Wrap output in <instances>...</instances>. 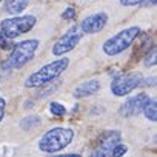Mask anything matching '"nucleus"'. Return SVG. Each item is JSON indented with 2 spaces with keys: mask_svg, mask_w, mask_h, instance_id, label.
I'll list each match as a JSON object with an SVG mask.
<instances>
[{
  "mask_svg": "<svg viewBox=\"0 0 157 157\" xmlns=\"http://www.w3.org/2000/svg\"><path fill=\"white\" fill-rule=\"evenodd\" d=\"M69 65V60L66 57H62L59 60H54L45 66H42L39 71H36L34 74H31L28 78H26V82H25V86L26 88H40L49 82H52L54 78H57Z\"/></svg>",
  "mask_w": 157,
  "mask_h": 157,
  "instance_id": "obj_1",
  "label": "nucleus"
},
{
  "mask_svg": "<svg viewBox=\"0 0 157 157\" xmlns=\"http://www.w3.org/2000/svg\"><path fill=\"white\" fill-rule=\"evenodd\" d=\"M74 137V131L69 129V128H63V126H57V128H52L49 129L48 132H45L39 142V148L40 151L43 152H57V151H62L65 149L71 140Z\"/></svg>",
  "mask_w": 157,
  "mask_h": 157,
  "instance_id": "obj_2",
  "label": "nucleus"
},
{
  "mask_svg": "<svg viewBox=\"0 0 157 157\" xmlns=\"http://www.w3.org/2000/svg\"><path fill=\"white\" fill-rule=\"evenodd\" d=\"M140 34V28L139 26H129L122 29L119 34L109 37L105 43H103V52L106 56H117L122 54L125 49H128L132 42L139 37Z\"/></svg>",
  "mask_w": 157,
  "mask_h": 157,
  "instance_id": "obj_3",
  "label": "nucleus"
},
{
  "mask_svg": "<svg viewBox=\"0 0 157 157\" xmlns=\"http://www.w3.org/2000/svg\"><path fill=\"white\" fill-rule=\"evenodd\" d=\"M39 48V40L36 39H29V40H23L19 45H16V48L11 51L10 59L6 60L5 68H13V69H19L22 66H25L29 60H33L36 51Z\"/></svg>",
  "mask_w": 157,
  "mask_h": 157,
  "instance_id": "obj_4",
  "label": "nucleus"
},
{
  "mask_svg": "<svg viewBox=\"0 0 157 157\" xmlns=\"http://www.w3.org/2000/svg\"><path fill=\"white\" fill-rule=\"evenodd\" d=\"M37 23L36 16H19V17H10L2 20V34L8 39H16L28 31H31Z\"/></svg>",
  "mask_w": 157,
  "mask_h": 157,
  "instance_id": "obj_5",
  "label": "nucleus"
},
{
  "mask_svg": "<svg viewBox=\"0 0 157 157\" xmlns=\"http://www.w3.org/2000/svg\"><path fill=\"white\" fill-rule=\"evenodd\" d=\"M143 77L139 72H128V74H120L117 77H114V80L111 82V91L113 94L122 97L129 94L131 91H134L136 88H139L142 85Z\"/></svg>",
  "mask_w": 157,
  "mask_h": 157,
  "instance_id": "obj_6",
  "label": "nucleus"
},
{
  "mask_svg": "<svg viewBox=\"0 0 157 157\" xmlns=\"http://www.w3.org/2000/svg\"><path fill=\"white\" fill-rule=\"evenodd\" d=\"M82 36H83V31L80 29V26H71V28L57 40V43H56L54 48H52V54L59 57V56H63V54L72 51V49L78 45V42L82 40Z\"/></svg>",
  "mask_w": 157,
  "mask_h": 157,
  "instance_id": "obj_7",
  "label": "nucleus"
},
{
  "mask_svg": "<svg viewBox=\"0 0 157 157\" xmlns=\"http://www.w3.org/2000/svg\"><path fill=\"white\" fill-rule=\"evenodd\" d=\"M120 132L119 131H108L102 136L100 145L91 152V157H111L113 149L117 143H120Z\"/></svg>",
  "mask_w": 157,
  "mask_h": 157,
  "instance_id": "obj_8",
  "label": "nucleus"
},
{
  "mask_svg": "<svg viewBox=\"0 0 157 157\" xmlns=\"http://www.w3.org/2000/svg\"><path fill=\"white\" fill-rule=\"evenodd\" d=\"M148 100H149V97H148L146 94H143V93L137 94L136 97L126 100V102L120 106V116H123V117H132V116L140 114V113L143 111L145 105L148 103Z\"/></svg>",
  "mask_w": 157,
  "mask_h": 157,
  "instance_id": "obj_9",
  "label": "nucleus"
},
{
  "mask_svg": "<svg viewBox=\"0 0 157 157\" xmlns=\"http://www.w3.org/2000/svg\"><path fill=\"white\" fill-rule=\"evenodd\" d=\"M108 22V14L106 13H96L88 16L86 19H83V22L80 23V29L83 31V34H96L99 31H102L105 28Z\"/></svg>",
  "mask_w": 157,
  "mask_h": 157,
  "instance_id": "obj_10",
  "label": "nucleus"
},
{
  "mask_svg": "<svg viewBox=\"0 0 157 157\" xmlns=\"http://www.w3.org/2000/svg\"><path fill=\"white\" fill-rule=\"evenodd\" d=\"M100 90V82L93 78V80H88L85 83H82L75 91H74V97L77 99H83V97H90L93 94H96Z\"/></svg>",
  "mask_w": 157,
  "mask_h": 157,
  "instance_id": "obj_11",
  "label": "nucleus"
},
{
  "mask_svg": "<svg viewBox=\"0 0 157 157\" xmlns=\"http://www.w3.org/2000/svg\"><path fill=\"white\" fill-rule=\"evenodd\" d=\"M28 2L29 0H6L5 10H6V13L16 16V14H20L28 6Z\"/></svg>",
  "mask_w": 157,
  "mask_h": 157,
  "instance_id": "obj_12",
  "label": "nucleus"
},
{
  "mask_svg": "<svg viewBox=\"0 0 157 157\" xmlns=\"http://www.w3.org/2000/svg\"><path fill=\"white\" fill-rule=\"evenodd\" d=\"M143 114L151 122L157 120V103H155V100H148V103L143 108Z\"/></svg>",
  "mask_w": 157,
  "mask_h": 157,
  "instance_id": "obj_13",
  "label": "nucleus"
},
{
  "mask_svg": "<svg viewBox=\"0 0 157 157\" xmlns=\"http://www.w3.org/2000/svg\"><path fill=\"white\" fill-rule=\"evenodd\" d=\"M40 117L39 116H34V114H31V116H26L25 119H22L20 120V126H22V129H33V128H36V126H39L40 125Z\"/></svg>",
  "mask_w": 157,
  "mask_h": 157,
  "instance_id": "obj_14",
  "label": "nucleus"
},
{
  "mask_svg": "<svg viewBox=\"0 0 157 157\" xmlns=\"http://www.w3.org/2000/svg\"><path fill=\"white\" fill-rule=\"evenodd\" d=\"M49 111H51V114H54V116H63V114L66 113L65 106L60 105L59 102H51V103H49Z\"/></svg>",
  "mask_w": 157,
  "mask_h": 157,
  "instance_id": "obj_15",
  "label": "nucleus"
},
{
  "mask_svg": "<svg viewBox=\"0 0 157 157\" xmlns=\"http://www.w3.org/2000/svg\"><path fill=\"white\" fill-rule=\"evenodd\" d=\"M128 151V148L125 146V145H120V143H117L116 146H114V149H113V154H111V157H122V155H125V152Z\"/></svg>",
  "mask_w": 157,
  "mask_h": 157,
  "instance_id": "obj_16",
  "label": "nucleus"
},
{
  "mask_svg": "<svg viewBox=\"0 0 157 157\" xmlns=\"http://www.w3.org/2000/svg\"><path fill=\"white\" fill-rule=\"evenodd\" d=\"M155 63H157V54H155V49H152V51H151V56H149V54L146 56L145 65H146V66H154Z\"/></svg>",
  "mask_w": 157,
  "mask_h": 157,
  "instance_id": "obj_17",
  "label": "nucleus"
},
{
  "mask_svg": "<svg viewBox=\"0 0 157 157\" xmlns=\"http://www.w3.org/2000/svg\"><path fill=\"white\" fill-rule=\"evenodd\" d=\"M74 16H75V10L74 8H66L63 11V14H62L63 20H71V19H74Z\"/></svg>",
  "mask_w": 157,
  "mask_h": 157,
  "instance_id": "obj_18",
  "label": "nucleus"
},
{
  "mask_svg": "<svg viewBox=\"0 0 157 157\" xmlns=\"http://www.w3.org/2000/svg\"><path fill=\"white\" fill-rule=\"evenodd\" d=\"M143 0H120L123 6H134V5H142Z\"/></svg>",
  "mask_w": 157,
  "mask_h": 157,
  "instance_id": "obj_19",
  "label": "nucleus"
},
{
  "mask_svg": "<svg viewBox=\"0 0 157 157\" xmlns=\"http://www.w3.org/2000/svg\"><path fill=\"white\" fill-rule=\"evenodd\" d=\"M5 106H6V102L5 99L0 97V122H2V119L5 117Z\"/></svg>",
  "mask_w": 157,
  "mask_h": 157,
  "instance_id": "obj_20",
  "label": "nucleus"
},
{
  "mask_svg": "<svg viewBox=\"0 0 157 157\" xmlns=\"http://www.w3.org/2000/svg\"><path fill=\"white\" fill-rule=\"evenodd\" d=\"M142 5L143 6H152V5H155V0H143Z\"/></svg>",
  "mask_w": 157,
  "mask_h": 157,
  "instance_id": "obj_21",
  "label": "nucleus"
},
{
  "mask_svg": "<svg viewBox=\"0 0 157 157\" xmlns=\"http://www.w3.org/2000/svg\"><path fill=\"white\" fill-rule=\"evenodd\" d=\"M56 157H80L78 154H63V155H56Z\"/></svg>",
  "mask_w": 157,
  "mask_h": 157,
  "instance_id": "obj_22",
  "label": "nucleus"
},
{
  "mask_svg": "<svg viewBox=\"0 0 157 157\" xmlns=\"http://www.w3.org/2000/svg\"><path fill=\"white\" fill-rule=\"evenodd\" d=\"M3 37H5V36L2 34V31H0V40H3Z\"/></svg>",
  "mask_w": 157,
  "mask_h": 157,
  "instance_id": "obj_23",
  "label": "nucleus"
},
{
  "mask_svg": "<svg viewBox=\"0 0 157 157\" xmlns=\"http://www.w3.org/2000/svg\"><path fill=\"white\" fill-rule=\"evenodd\" d=\"M0 3H2V0H0Z\"/></svg>",
  "mask_w": 157,
  "mask_h": 157,
  "instance_id": "obj_24",
  "label": "nucleus"
}]
</instances>
